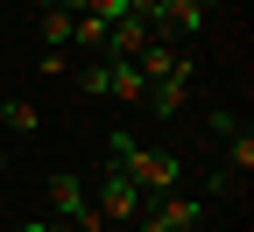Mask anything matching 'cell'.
<instances>
[{
  "label": "cell",
  "instance_id": "6da1fadb",
  "mask_svg": "<svg viewBox=\"0 0 254 232\" xmlns=\"http://www.w3.org/2000/svg\"><path fill=\"white\" fill-rule=\"evenodd\" d=\"M106 155H113V169H127L141 183V197H163V190H177L184 183V162L170 155V148H141L134 134H113L106 141Z\"/></svg>",
  "mask_w": 254,
  "mask_h": 232
},
{
  "label": "cell",
  "instance_id": "7a4b0ae2",
  "mask_svg": "<svg viewBox=\"0 0 254 232\" xmlns=\"http://www.w3.org/2000/svg\"><path fill=\"white\" fill-rule=\"evenodd\" d=\"M134 225H141V232H198V225H205V204H198V197H184V190H163V197H148V204H141Z\"/></svg>",
  "mask_w": 254,
  "mask_h": 232
},
{
  "label": "cell",
  "instance_id": "3957f363",
  "mask_svg": "<svg viewBox=\"0 0 254 232\" xmlns=\"http://www.w3.org/2000/svg\"><path fill=\"white\" fill-rule=\"evenodd\" d=\"M141 204H148V197H141V183L127 176V169H106V183H99V204H92V211H99L106 225H134V218H141Z\"/></svg>",
  "mask_w": 254,
  "mask_h": 232
},
{
  "label": "cell",
  "instance_id": "277c9868",
  "mask_svg": "<svg viewBox=\"0 0 254 232\" xmlns=\"http://www.w3.org/2000/svg\"><path fill=\"white\" fill-rule=\"evenodd\" d=\"M106 98H120V106H141L148 98V78L134 71V56H106Z\"/></svg>",
  "mask_w": 254,
  "mask_h": 232
},
{
  "label": "cell",
  "instance_id": "5b68a950",
  "mask_svg": "<svg viewBox=\"0 0 254 232\" xmlns=\"http://www.w3.org/2000/svg\"><path fill=\"white\" fill-rule=\"evenodd\" d=\"M134 71H141V78H170V71H190V56H184L177 43H163V36H148V43L134 49Z\"/></svg>",
  "mask_w": 254,
  "mask_h": 232
},
{
  "label": "cell",
  "instance_id": "8992f818",
  "mask_svg": "<svg viewBox=\"0 0 254 232\" xmlns=\"http://www.w3.org/2000/svg\"><path fill=\"white\" fill-rule=\"evenodd\" d=\"M50 211H57V218H85V211H92L78 169H57V176H50Z\"/></svg>",
  "mask_w": 254,
  "mask_h": 232
},
{
  "label": "cell",
  "instance_id": "52a82bcc",
  "mask_svg": "<svg viewBox=\"0 0 254 232\" xmlns=\"http://www.w3.org/2000/svg\"><path fill=\"white\" fill-rule=\"evenodd\" d=\"M184 92H190V71L148 78V98H141V106H148V113H163V120H177V113H184Z\"/></svg>",
  "mask_w": 254,
  "mask_h": 232
},
{
  "label": "cell",
  "instance_id": "ba28073f",
  "mask_svg": "<svg viewBox=\"0 0 254 232\" xmlns=\"http://www.w3.org/2000/svg\"><path fill=\"white\" fill-rule=\"evenodd\" d=\"M0 127H7V134H36V127H43V113L28 106V98H7V106H0Z\"/></svg>",
  "mask_w": 254,
  "mask_h": 232
},
{
  "label": "cell",
  "instance_id": "9c48e42d",
  "mask_svg": "<svg viewBox=\"0 0 254 232\" xmlns=\"http://www.w3.org/2000/svg\"><path fill=\"white\" fill-rule=\"evenodd\" d=\"M71 43L78 49H106V21L99 14H71Z\"/></svg>",
  "mask_w": 254,
  "mask_h": 232
},
{
  "label": "cell",
  "instance_id": "30bf717a",
  "mask_svg": "<svg viewBox=\"0 0 254 232\" xmlns=\"http://www.w3.org/2000/svg\"><path fill=\"white\" fill-rule=\"evenodd\" d=\"M71 43V7H43V49H64Z\"/></svg>",
  "mask_w": 254,
  "mask_h": 232
},
{
  "label": "cell",
  "instance_id": "8fae6325",
  "mask_svg": "<svg viewBox=\"0 0 254 232\" xmlns=\"http://www.w3.org/2000/svg\"><path fill=\"white\" fill-rule=\"evenodd\" d=\"M226 169H254V134H247V127H233V134H226Z\"/></svg>",
  "mask_w": 254,
  "mask_h": 232
},
{
  "label": "cell",
  "instance_id": "7c38bea8",
  "mask_svg": "<svg viewBox=\"0 0 254 232\" xmlns=\"http://www.w3.org/2000/svg\"><path fill=\"white\" fill-rule=\"evenodd\" d=\"M78 92L85 98H106V56H92L85 71H78Z\"/></svg>",
  "mask_w": 254,
  "mask_h": 232
},
{
  "label": "cell",
  "instance_id": "4fadbf2b",
  "mask_svg": "<svg viewBox=\"0 0 254 232\" xmlns=\"http://www.w3.org/2000/svg\"><path fill=\"white\" fill-rule=\"evenodd\" d=\"M85 14H99V21H120V14H134L127 0H85Z\"/></svg>",
  "mask_w": 254,
  "mask_h": 232
},
{
  "label": "cell",
  "instance_id": "5bb4252c",
  "mask_svg": "<svg viewBox=\"0 0 254 232\" xmlns=\"http://www.w3.org/2000/svg\"><path fill=\"white\" fill-rule=\"evenodd\" d=\"M14 232H71V225H64V218H21Z\"/></svg>",
  "mask_w": 254,
  "mask_h": 232
},
{
  "label": "cell",
  "instance_id": "9a60e30c",
  "mask_svg": "<svg viewBox=\"0 0 254 232\" xmlns=\"http://www.w3.org/2000/svg\"><path fill=\"white\" fill-rule=\"evenodd\" d=\"M198 7H205V14H212V7H219V0H198Z\"/></svg>",
  "mask_w": 254,
  "mask_h": 232
},
{
  "label": "cell",
  "instance_id": "2e32d148",
  "mask_svg": "<svg viewBox=\"0 0 254 232\" xmlns=\"http://www.w3.org/2000/svg\"><path fill=\"white\" fill-rule=\"evenodd\" d=\"M0 141H7V127H0Z\"/></svg>",
  "mask_w": 254,
  "mask_h": 232
}]
</instances>
